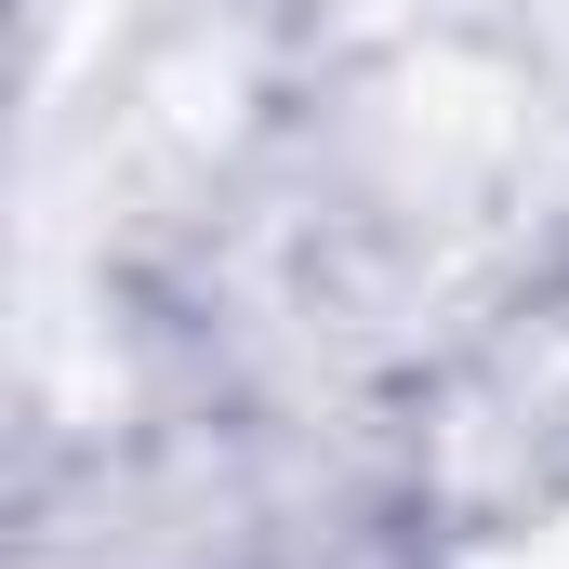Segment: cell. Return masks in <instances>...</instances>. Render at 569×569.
<instances>
[{"label":"cell","instance_id":"1","mask_svg":"<svg viewBox=\"0 0 569 569\" xmlns=\"http://www.w3.org/2000/svg\"><path fill=\"white\" fill-rule=\"evenodd\" d=\"M517 569H569V503L543 517V530H530V543H517Z\"/></svg>","mask_w":569,"mask_h":569}]
</instances>
